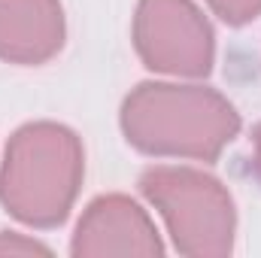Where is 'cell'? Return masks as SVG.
<instances>
[{"label": "cell", "mask_w": 261, "mask_h": 258, "mask_svg": "<svg viewBox=\"0 0 261 258\" xmlns=\"http://www.w3.org/2000/svg\"><path fill=\"white\" fill-rule=\"evenodd\" d=\"M119 122L130 146L155 158L216 161L240 134L237 107L195 82L137 85L122 104Z\"/></svg>", "instance_id": "obj_1"}, {"label": "cell", "mask_w": 261, "mask_h": 258, "mask_svg": "<svg viewBox=\"0 0 261 258\" xmlns=\"http://www.w3.org/2000/svg\"><path fill=\"white\" fill-rule=\"evenodd\" d=\"M70 252L76 258L97 255H143L158 258L167 252L149 213L128 194L94 197L76 222Z\"/></svg>", "instance_id": "obj_5"}, {"label": "cell", "mask_w": 261, "mask_h": 258, "mask_svg": "<svg viewBox=\"0 0 261 258\" xmlns=\"http://www.w3.org/2000/svg\"><path fill=\"white\" fill-rule=\"evenodd\" d=\"M134 49L155 73L197 79L213 70L216 34L195 0H140Z\"/></svg>", "instance_id": "obj_4"}, {"label": "cell", "mask_w": 261, "mask_h": 258, "mask_svg": "<svg viewBox=\"0 0 261 258\" xmlns=\"http://www.w3.org/2000/svg\"><path fill=\"white\" fill-rule=\"evenodd\" d=\"M0 255H52V249L28 234L0 231Z\"/></svg>", "instance_id": "obj_8"}, {"label": "cell", "mask_w": 261, "mask_h": 258, "mask_svg": "<svg viewBox=\"0 0 261 258\" xmlns=\"http://www.w3.org/2000/svg\"><path fill=\"white\" fill-rule=\"evenodd\" d=\"M67 37L61 0H0V58L18 67L52 61Z\"/></svg>", "instance_id": "obj_6"}, {"label": "cell", "mask_w": 261, "mask_h": 258, "mask_svg": "<svg viewBox=\"0 0 261 258\" xmlns=\"http://www.w3.org/2000/svg\"><path fill=\"white\" fill-rule=\"evenodd\" d=\"M252 170H255V176L261 179V122H258V128H255V134H252Z\"/></svg>", "instance_id": "obj_9"}, {"label": "cell", "mask_w": 261, "mask_h": 258, "mask_svg": "<svg viewBox=\"0 0 261 258\" xmlns=\"http://www.w3.org/2000/svg\"><path fill=\"white\" fill-rule=\"evenodd\" d=\"M85 176L82 140L58 122H31L9 137L0 164V203L31 228H58Z\"/></svg>", "instance_id": "obj_2"}, {"label": "cell", "mask_w": 261, "mask_h": 258, "mask_svg": "<svg viewBox=\"0 0 261 258\" xmlns=\"http://www.w3.org/2000/svg\"><path fill=\"white\" fill-rule=\"evenodd\" d=\"M206 3L228 24H246L261 15V0H206Z\"/></svg>", "instance_id": "obj_7"}, {"label": "cell", "mask_w": 261, "mask_h": 258, "mask_svg": "<svg viewBox=\"0 0 261 258\" xmlns=\"http://www.w3.org/2000/svg\"><path fill=\"white\" fill-rule=\"evenodd\" d=\"M140 192L164 219L179 255L222 258L234 249L237 207L216 176L186 164H155L143 170Z\"/></svg>", "instance_id": "obj_3"}]
</instances>
